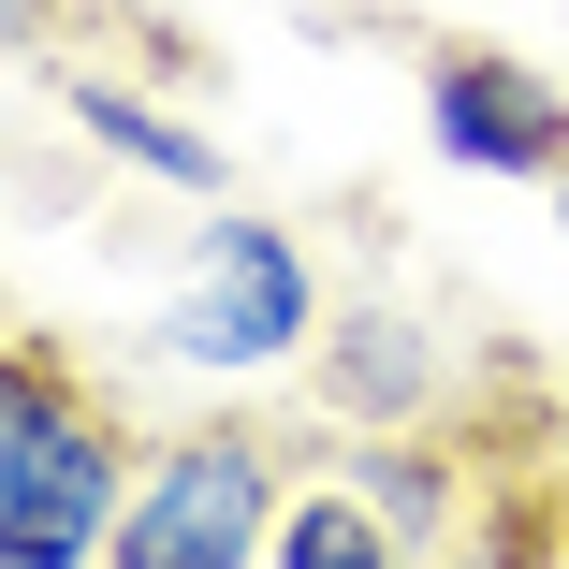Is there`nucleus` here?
Returning <instances> with one entry per match:
<instances>
[{"mask_svg": "<svg viewBox=\"0 0 569 569\" xmlns=\"http://www.w3.org/2000/svg\"><path fill=\"white\" fill-rule=\"evenodd\" d=\"M147 438L102 395V366H73L59 336H0V569H102L132 511Z\"/></svg>", "mask_w": 569, "mask_h": 569, "instance_id": "f257e3e1", "label": "nucleus"}, {"mask_svg": "<svg viewBox=\"0 0 569 569\" xmlns=\"http://www.w3.org/2000/svg\"><path fill=\"white\" fill-rule=\"evenodd\" d=\"M147 336H161V366H190V380H278V366L321 351V263L278 234V219L204 204Z\"/></svg>", "mask_w": 569, "mask_h": 569, "instance_id": "f03ea898", "label": "nucleus"}, {"mask_svg": "<svg viewBox=\"0 0 569 569\" xmlns=\"http://www.w3.org/2000/svg\"><path fill=\"white\" fill-rule=\"evenodd\" d=\"M278 511H292V452H278L263 423L219 409V423L147 438L102 569H263V555H278Z\"/></svg>", "mask_w": 569, "mask_h": 569, "instance_id": "7ed1b4c3", "label": "nucleus"}, {"mask_svg": "<svg viewBox=\"0 0 569 569\" xmlns=\"http://www.w3.org/2000/svg\"><path fill=\"white\" fill-rule=\"evenodd\" d=\"M423 147L452 176H497V190H555L569 176V88L511 44H438L423 59Z\"/></svg>", "mask_w": 569, "mask_h": 569, "instance_id": "20e7f679", "label": "nucleus"}, {"mask_svg": "<svg viewBox=\"0 0 569 569\" xmlns=\"http://www.w3.org/2000/svg\"><path fill=\"white\" fill-rule=\"evenodd\" d=\"M452 380H468V351H452V321L366 292V307H336V336L307 351V395L336 438H409V423H452Z\"/></svg>", "mask_w": 569, "mask_h": 569, "instance_id": "39448f33", "label": "nucleus"}, {"mask_svg": "<svg viewBox=\"0 0 569 569\" xmlns=\"http://www.w3.org/2000/svg\"><path fill=\"white\" fill-rule=\"evenodd\" d=\"M73 132L102 147V161H132L147 190H190V204H219V132H190L161 88H132V73H88L73 88Z\"/></svg>", "mask_w": 569, "mask_h": 569, "instance_id": "423d86ee", "label": "nucleus"}, {"mask_svg": "<svg viewBox=\"0 0 569 569\" xmlns=\"http://www.w3.org/2000/svg\"><path fill=\"white\" fill-rule=\"evenodd\" d=\"M263 569H423L395 526H380V497L351 482V468H321V482H292V511H278V555Z\"/></svg>", "mask_w": 569, "mask_h": 569, "instance_id": "0eeeda50", "label": "nucleus"}, {"mask_svg": "<svg viewBox=\"0 0 569 569\" xmlns=\"http://www.w3.org/2000/svg\"><path fill=\"white\" fill-rule=\"evenodd\" d=\"M423 569H555V482H497L452 526V555H423Z\"/></svg>", "mask_w": 569, "mask_h": 569, "instance_id": "6e6552de", "label": "nucleus"}, {"mask_svg": "<svg viewBox=\"0 0 569 569\" xmlns=\"http://www.w3.org/2000/svg\"><path fill=\"white\" fill-rule=\"evenodd\" d=\"M555 234H569V176H555Z\"/></svg>", "mask_w": 569, "mask_h": 569, "instance_id": "1a4fd4ad", "label": "nucleus"}]
</instances>
